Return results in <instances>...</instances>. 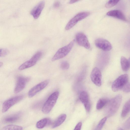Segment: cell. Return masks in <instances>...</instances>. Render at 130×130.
<instances>
[{
	"label": "cell",
	"mask_w": 130,
	"mask_h": 130,
	"mask_svg": "<svg viewBox=\"0 0 130 130\" xmlns=\"http://www.w3.org/2000/svg\"><path fill=\"white\" fill-rule=\"evenodd\" d=\"M95 43L97 47L105 51H110L112 48V46L110 43L104 39L99 38L96 39Z\"/></svg>",
	"instance_id": "10"
},
{
	"label": "cell",
	"mask_w": 130,
	"mask_h": 130,
	"mask_svg": "<svg viewBox=\"0 0 130 130\" xmlns=\"http://www.w3.org/2000/svg\"><path fill=\"white\" fill-rule=\"evenodd\" d=\"M82 126V122H79L75 126L74 130H80Z\"/></svg>",
	"instance_id": "29"
},
{
	"label": "cell",
	"mask_w": 130,
	"mask_h": 130,
	"mask_svg": "<svg viewBox=\"0 0 130 130\" xmlns=\"http://www.w3.org/2000/svg\"><path fill=\"white\" fill-rule=\"evenodd\" d=\"M112 90L116 92L120 90L125 92L130 91V84L127 74L122 75L113 82L111 87Z\"/></svg>",
	"instance_id": "1"
},
{
	"label": "cell",
	"mask_w": 130,
	"mask_h": 130,
	"mask_svg": "<svg viewBox=\"0 0 130 130\" xmlns=\"http://www.w3.org/2000/svg\"><path fill=\"white\" fill-rule=\"evenodd\" d=\"M19 118V116L17 114L12 115L5 118L4 120L6 123L13 122L16 121Z\"/></svg>",
	"instance_id": "20"
},
{
	"label": "cell",
	"mask_w": 130,
	"mask_h": 130,
	"mask_svg": "<svg viewBox=\"0 0 130 130\" xmlns=\"http://www.w3.org/2000/svg\"><path fill=\"white\" fill-rule=\"evenodd\" d=\"M30 79L28 77L19 76L17 78L16 85L14 92L18 93L22 90L25 88L27 83Z\"/></svg>",
	"instance_id": "11"
},
{
	"label": "cell",
	"mask_w": 130,
	"mask_h": 130,
	"mask_svg": "<svg viewBox=\"0 0 130 130\" xmlns=\"http://www.w3.org/2000/svg\"><path fill=\"white\" fill-rule=\"evenodd\" d=\"M76 39L77 43L79 45L87 49L90 48L91 46L88 39L84 34L82 32L77 33L76 35Z\"/></svg>",
	"instance_id": "7"
},
{
	"label": "cell",
	"mask_w": 130,
	"mask_h": 130,
	"mask_svg": "<svg viewBox=\"0 0 130 130\" xmlns=\"http://www.w3.org/2000/svg\"><path fill=\"white\" fill-rule=\"evenodd\" d=\"M118 130H124L122 128H119L118 129Z\"/></svg>",
	"instance_id": "33"
},
{
	"label": "cell",
	"mask_w": 130,
	"mask_h": 130,
	"mask_svg": "<svg viewBox=\"0 0 130 130\" xmlns=\"http://www.w3.org/2000/svg\"><path fill=\"white\" fill-rule=\"evenodd\" d=\"M90 14V12H83L77 14L68 23L65 27L66 30H68L70 29L74 26L78 21L87 17Z\"/></svg>",
	"instance_id": "5"
},
{
	"label": "cell",
	"mask_w": 130,
	"mask_h": 130,
	"mask_svg": "<svg viewBox=\"0 0 130 130\" xmlns=\"http://www.w3.org/2000/svg\"><path fill=\"white\" fill-rule=\"evenodd\" d=\"M75 40H73L67 45L60 48L53 57V61L62 58L66 56L70 51L74 44Z\"/></svg>",
	"instance_id": "4"
},
{
	"label": "cell",
	"mask_w": 130,
	"mask_h": 130,
	"mask_svg": "<svg viewBox=\"0 0 130 130\" xmlns=\"http://www.w3.org/2000/svg\"><path fill=\"white\" fill-rule=\"evenodd\" d=\"M130 100L128 101L124 104L122 111L121 116L122 118H125L127 115L130 111Z\"/></svg>",
	"instance_id": "18"
},
{
	"label": "cell",
	"mask_w": 130,
	"mask_h": 130,
	"mask_svg": "<svg viewBox=\"0 0 130 130\" xmlns=\"http://www.w3.org/2000/svg\"><path fill=\"white\" fill-rule=\"evenodd\" d=\"M60 3L58 1H56L54 2L53 4V6L54 8H58L60 6Z\"/></svg>",
	"instance_id": "30"
},
{
	"label": "cell",
	"mask_w": 130,
	"mask_h": 130,
	"mask_svg": "<svg viewBox=\"0 0 130 130\" xmlns=\"http://www.w3.org/2000/svg\"><path fill=\"white\" fill-rule=\"evenodd\" d=\"M78 0H71L70 1L69 3V4H73L78 1Z\"/></svg>",
	"instance_id": "31"
},
{
	"label": "cell",
	"mask_w": 130,
	"mask_h": 130,
	"mask_svg": "<svg viewBox=\"0 0 130 130\" xmlns=\"http://www.w3.org/2000/svg\"><path fill=\"white\" fill-rule=\"evenodd\" d=\"M3 64V63L2 62H0V68L1 67Z\"/></svg>",
	"instance_id": "32"
},
{
	"label": "cell",
	"mask_w": 130,
	"mask_h": 130,
	"mask_svg": "<svg viewBox=\"0 0 130 130\" xmlns=\"http://www.w3.org/2000/svg\"><path fill=\"white\" fill-rule=\"evenodd\" d=\"M9 53V51L6 48H2L0 49V57L5 56Z\"/></svg>",
	"instance_id": "26"
},
{
	"label": "cell",
	"mask_w": 130,
	"mask_h": 130,
	"mask_svg": "<svg viewBox=\"0 0 130 130\" xmlns=\"http://www.w3.org/2000/svg\"><path fill=\"white\" fill-rule=\"evenodd\" d=\"M69 63L67 61H63L61 64V68L63 70L68 69L69 68Z\"/></svg>",
	"instance_id": "27"
},
{
	"label": "cell",
	"mask_w": 130,
	"mask_h": 130,
	"mask_svg": "<svg viewBox=\"0 0 130 130\" xmlns=\"http://www.w3.org/2000/svg\"><path fill=\"white\" fill-rule=\"evenodd\" d=\"M50 121L48 119L44 118L41 120L38 121L36 124L37 127L39 129H41L44 128L47 125Z\"/></svg>",
	"instance_id": "21"
},
{
	"label": "cell",
	"mask_w": 130,
	"mask_h": 130,
	"mask_svg": "<svg viewBox=\"0 0 130 130\" xmlns=\"http://www.w3.org/2000/svg\"><path fill=\"white\" fill-rule=\"evenodd\" d=\"M119 0H109L105 4V7L107 8H111L116 5Z\"/></svg>",
	"instance_id": "25"
},
{
	"label": "cell",
	"mask_w": 130,
	"mask_h": 130,
	"mask_svg": "<svg viewBox=\"0 0 130 130\" xmlns=\"http://www.w3.org/2000/svg\"><path fill=\"white\" fill-rule=\"evenodd\" d=\"M66 117V115L65 114L60 115L53 124L52 127L54 128L61 125L65 120Z\"/></svg>",
	"instance_id": "15"
},
{
	"label": "cell",
	"mask_w": 130,
	"mask_h": 130,
	"mask_svg": "<svg viewBox=\"0 0 130 130\" xmlns=\"http://www.w3.org/2000/svg\"><path fill=\"white\" fill-rule=\"evenodd\" d=\"M45 5L44 1H42L40 2L32 9L30 14L34 19H37L39 17Z\"/></svg>",
	"instance_id": "13"
},
{
	"label": "cell",
	"mask_w": 130,
	"mask_h": 130,
	"mask_svg": "<svg viewBox=\"0 0 130 130\" xmlns=\"http://www.w3.org/2000/svg\"><path fill=\"white\" fill-rule=\"evenodd\" d=\"M90 77L92 82L96 86L99 87L101 85L102 75L98 68L95 67L91 73Z\"/></svg>",
	"instance_id": "9"
},
{
	"label": "cell",
	"mask_w": 130,
	"mask_h": 130,
	"mask_svg": "<svg viewBox=\"0 0 130 130\" xmlns=\"http://www.w3.org/2000/svg\"><path fill=\"white\" fill-rule=\"evenodd\" d=\"M22 129L23 128L20 126L10 125L5 126L1 130H22Z\"/></svg>",
	"instance_id": "22"
},
{
	"label": "cell",
	"mask_w": 130,
	"mask_h": 130,
	"mask_svg": "<svg viewBox=\"0 0 130 130\" xmlns=\"http://www.w3.org/2000/svg\"><path fill=\"white\" fill-rule=\"evenodd\" d=\"M23 97V95L17 96L5 101L3 104V112L7 111L11 107L21 100Z\"/></svg>",
	"instance_id": "6"
},
{
	"label": "cell",
	"mask_w": 130,
	"mask_h": 130,
	"mask_svg": "<svg viewBox=\"0 0 130 130\" xmlns=\"http://www.w3.org/2000/svg\"><path fill=\"white\" fill-rule=\"evenodd\" d=\"M107 119L106 117L102 118L99 122L94 130H101Z\"/></svg>",
	"instance_id": "23"
},
{
	"label": "cell",
	"mask_w": 130,
	"mask_h": 130,
	"mask_svg": "<svg viewBox=\"0 0 130 130\" xmlns=\"http://www.w3.org/2000/svg\"><path fill=\"white\" fill-rule=\"evenodd\" d=\"M122 99L121 95L119 94L108 101L105 110V113L107 116H111L116 113L120 106Z\"/></svg>",
	"instance_id": "2"
},
{
	"label": "cell",
	"mask_w": 130,
	"mask_h": 130,
	"mask_svg": "<svg viewBox=\"0 0 130 130\" xmlns=\"http://www.w3.org/2000/svg\"><path fill=\"white\" fill-rule=\"evenodd\" d=\"M121 64L123 70L124 71H127L129 68V61L126 58L122 56L121 58Z\"/></svg>",
	"instance_id": "16"
},
{
	"label": "cell",
	"mask_w": 130,
	"mask_h": 130,
	"mask_svg": "<svg viewBox=\"0 0 130 130\" xmlns=\"http://www.w3.org/2000/svg\"><path fill=\"white\" fill-rule=\"evenodd\" d=\"M42 55V52L41 51H39L34 55L30 59L36 63L41 57Z\"/></svg>",
	"instance_id": "24"
},
{
	"label": "cell",
	"mask_w": 130,
	"mask_h": 130,
	"mask_svg": "<svg viewBox=\"0 0 130 130\" xmlns=\"http://www.w3.org/2000/svg\"><path fill=\"white\" fill-rule=\"evenodd\" d=\"M59 95V92L56 91L52 94L49 97L42 108V111L44 113L47 114L51 111L55 105Z\"/></svg>",
	"instance_id": "3"
},
{
	"label": "cell",
	"mask_w": 130,
	"mask_h": 130,
	"mask_svg": "<svg viewBox=\"0 0 130 130\" xmlns=\"http://www.w3.org/2000/svg\"><path fill=\"white\" fill-rule=\"evenodd\" d=\"M36 63L30 59L21 65L19 68L20 70H21L27 69L34 66Z\"/></svg>",
	"instance_id": "17"
},
{
	"label": "cell",
	"mask_w": 130,
	"mask_h": 130,
	"mask_svg": "<svg viewBox=\"0 0 130 130\" xmlns=\"http://www.w3.org/2000/svg\"><path fill=\"white\" fill-rule=\"evenodd\" d=\"M80 100L84 104L86 110L89 112L91 109V104L89 95L87 92L83 91L81 92L79 96Z\"/></svg>",
	"instance_id": "12"
},
{
	"label": "cell",
	"mask_w": 130,
	"mask_h": 130,
	"mask_svg": "<svg viewBox=\"0 0 130 130\" xmlns=\"http://www.w3.org/2000/svg\"><path fill=\"white\" fill-rule=\"evenodd\" d=\"M48 80H45L36 85L29 91L28 96L31 98L35 96L37 93L45 88L49 83Z\"/></svg>",
	"instance_id": "8"
},
{
	"label": "cell",
	"mask_w": 130,
	"mask_h": 130,
	"mask_svg": "<svg viewBox=\"0 0 130 130\" xmlns=\"http://www.w3.org/2000/svg\"><path fill=\"white\" fill-rule=\"evenodd\" d=\"M130 118H129L126 121L124 124V127L127 130L130 129Z\"/></svg>",
	"instance_id": "28"
},
{
	"label": "cell",
	"mask_w": 130,
	"mask_h": 130,
	"mask_svg": "<svg viewBox=\"0 0 130 130\" xmlns=\"http://www.w3.org/2000/svg\"><path fill=\"white\" fill-rule=\"evenodd\" d=\"M106 14L109 16L114 17L123 21H127V19L123 13L121 11L114 10L108 12Z\"/></svg>",
	"instance_id": "14"
},
{
	"label": "cell",
	"mask_w": 130,
	"mask_h": 130,
	"mask_svg": "<svg viewBox=\"0 0 130 130\" xmlns=\"http://www.w3.org/2000/svg\"><path fill=\"white\" fill-rule=\"evenodd\" d=\"M108 101V100L106 98L100 99L97 102L96 105V109L98 110L101 109L106 104Z\"/></svg>",
	"instance_id": "19"
}]
</instances>
